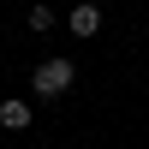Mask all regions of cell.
<instances>
[{
	"instance_id": "obj_1",
	"label": "cell",
	"mask_w": 149,
	"mask_h": 149,
	"mask_svg": "<svg viewBox=\"0 0 149 149\" xmlns=\"http://www.w3.org/2000/svg\"><path fill=\"white\" fill-rule=\"evenodd\" d=\"M72 84H78V66H72V60H42L36 78H30V90L42 95V102H54V95H66Z\"/></svg>"
},
{
	"instance_id": "obj_2",
	"label": "cell",
	"mask_w": 149,
	"mask_h": 149,
	"mask_svg": "<svg viewBox=\"0 0 149 149\" xmlns=\"http://www.w3.org/2000/svg\"><path fill=\"white\" fill-rule=\"evenodd\" d=\"M66 30L78 36V42H90V36H102V6H95V0H84V6H72Z\"/></svg>"
},
{
	"instance_id": "obj_3",
	"label": "cell",
	"mask_w": 149,
	"mask_h": 149,
	"mask_svg": "<svg viewBox=\"0 0 149 149\" xmlns=\"http://www.w3.org/2000/svg\"><path fill=\"white\" fill-rule=\"evenodd\" d=\"M0 125H6V131H30V125H36L30 102H18V95H12V102H0Z\"/></svg>"
},
{
	"instance_id": "obj_4",
	"label": "cell",
	"mask_w": 149,
	"mask_h": 149,
	"mask_svg": "<svg viewBox=\"0 0 149 149\" xmlns=\"http://www.w3.org/2000/svg\"><path fill=\"white\" fill-rule=\"evenodd\" d=\"M30 30H54V6H30Z\"/></svg>"
}]
</instances>
